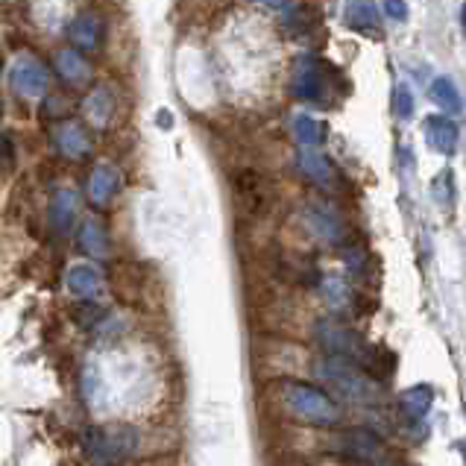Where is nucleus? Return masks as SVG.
Returning <instances> with one entry per match:
<instances>
[{"label": "nucleus", "instance_id": "1", "mask_svg": "<svg viewBox=\"0 0 466 466\" xmlns=\"http://www.w3.org/2000/svg\"><path fill=\"white\" fill-rule=\"evenodd\" d=\"M317 372L331 390L346 399V402H355V405L379 402V384L370 379V372H364L352 361H346V358L329 355L317 364Z\"/></svg>", "mask_w": 466, "mask_h": 466}, {"label": "nucleus", "instance_id": "2", "mask_svg": "<svg viewBox=\"0 0 466 466\" xmlns=\"http://www.w3.org/2000/svg\"><path fill=\"white\" fill-rule=\"evenodd\" d=\"M138 449V431L129 425H95L83 434V451L95 466H121Z\"/></svg>", "mask_w": 466, "mask_h": 466}, {"label": "nucleus", "instance_id": "3", "mask_svg": "<svg viewBox=\"0 0 466 466\" xmlns=\"http://www.w3.org/2000/svg\"><path fill=\"white\" fill-rule=\"evenodd\" d=\"M285 405L297 420L323 425V429L340 420V408L335 405V399L326 390L311 388V384H302V381H285Z\"/></svg>", "mask_w": 466, "mask_h": 466}, {"label": "nucleus", "instance_id": "4", "mask_svg": "<svg viewBox=\"0 0 466 466\" xmlns=\"http://www.w3.org/2000/svg\"><path fill=\"white\" fill-rule=\"evenodd\" d=\"M331 79H335V65H329L319 56H299L290 74V91L299 100L309 103H329Z\"/></svg>", "mask_w": 466, "mask_h": 466}, {"label": "nucleus", "instance_id": "5", "mask_svg": "<svg viewBox=\"0 0 466 466\" xmlns=\"http://www.w3.org/2000/svg\"><path fill=\"white\" fill-rule=\"evenodd\" d=\"M340 449L358 463H367V466H393L390 451L384 449L381 437L372 434L367 429H350L340 437Z\"/></svg>", "mask_w": 466, "mask_h": 466}, {"label": "nucleus", "instance_id": "6", "mask_svg": "<svg viewBox=\"0 0 466 466\" xmlns=\"http://www.w3.org/2000/svg\"><path fill=\"white\" fill-rule=\"evenodd\" d=\"M12 88H15L18 95L26 97V100L45 97L47 68L42 65V59H35L33 53H24V56H18L15 65H12Z\"/></svg>", "mask_w": 466, "mask_h": 466}, {"label": "nucleus", "instance_id": "7", "mask_svg": "<svg viewBox=\"0 0 466 466\" xmlns=\"http://www.w3.org/2000/svg\"><path fill=\"white\" fill-rule=\"evenodd\" d=\"M422 132H425V138H429V144L437 153L451 156V153L458 150L461 129H458L455 121H451V117H446V115H429V117H425V124H422Z\"/></svg>", "mask_w": 466, "mask_h": 466}, {"label": "nucleus", "instance_id": "8", "mask_svg": "<svg viewBox=\"0 0 466 466\" xmlns=\"http://www.w3.org/2000/svg\"><path fill=\"white\" fill-rule=\"evenodd\" d=\"M305 220H309V223H311V229H314L319 238H326V241H331V244H340V241H343L346 223H343V218L338 215L335 208L319 206V203H311L309 208H305Z\"/></svg>", "mask_w": 466, "mask_h": 466}, {"label": "nucleus", "instance_id": "9", "mask_svg": "<svg viewBox=\"0 0 466 466\" xmlns=\"http://www.w3.org/2000/svg\"><path fill=\"white\" fill-rule=\"evenodd\" d=\"M431 405H434V388H431V384H414V388H408L402 396H399V410H402L405 422H410V425L425 422Z\"/></svg>", "mask_w": 466, "mask_h": 466}, {"label": "nucleus", "instance_id": "10", "mask_svg": "<svg viewBox=\"0 0 466 466\" xmlns=\"http://www.w3.org/2000/svg\"><path fill=\"white\" fill-rule=\"evenodd\" d=\"M79 211V194L74 188H59L50 199V226L59 235H71Z\"/></svg>", "mask_w": 466, "mask_h": 466}, {"label": "nucleus", "instance_id": "11", "mask_svg": "<svg viewBox=\"0 0 466 466\" xmlns=\"http://www.w3.org/2000/svg\"><path fill=\"white\" fill-rule=\"evenodd\" d=\"M117 188H121V173H117L112 165H97L95 170H91L88 197H91V203H95L97 208L109 206L112 197L117 194Z\"/></svg>", "mask_w": 466, "mask_h": 466}, {"label": "nucleus", "instance_id": "12", "mask_svg": "<svg viewBox=\"0 0 466 466\" xmlns=\"http://www.w3.org/2000/svg\"><path fill=\"white\" fill-rule=\"evenodd\" d=\"M53 141H56L59 153L68 156V158H83L91 150V141L86 136V129L76 121H62L56 129H53Z\"/></svg>", "mask_w": 466, "mask_h": 466}, {"label": "nucleus", "instance_id": "13", "mask_svg": "<svg viewBox=\"0 0 466 466\" xmlns=\"http://www.w3.org/2000/svg\"><path fill=\"white\" fill-rule=\"evenodd\" d=\"M65 285H68V290L74 297L91 299V297L100 294L103 276L97 268H91V264H74V268H68V273H65Z\"/></svg>", "mask_w": 466, "mask_h": 466}, {"label": "nucleus", "instance_id": "14", "mask_svg": "<svg viewBox=\"0 0 466 466\" xmlns=\"http://www.w3.org/2000/svg\"><path fill=\"white\" fill-rule=\"evenodd\" d=\"M53 65H56V74L68 86H83L86 79L91 76V65L86 62L83 53H76L74 47L56 50V56H53Z\"/></svg>", "mask_w": 466, "mask_h": 466}, {"label": "nucleus", "instance_id": "15", "mask_svg": "<svg viewBox=\"0 0 466 466\" xmlns=\"http://www.w3.org/2000/svg\"><path fill=\"white\" fill-rule=\"evenodd\" d=\"M297 165L305 177L319 185V188H331V185H335V165H331L319 150H299Z\"/></svg>", "mask_w": 466, "mask_h": 466}, {"label": "nucleus", "instance_id": "16", "mask_svg": "<svg viewBox=\"0 0 466 466\" xmlns=\"http://www.w3.org/2000/svg\"><path fill=\"white\" fill-rule=\"evenodd\" d=\"M68 38L74 42V50H95L100 42V21L95 15H79L68 26Z\"/></svg>", "mask_w": 466, "mask_h": 466}, {"label": "nucleus", "instance_id": "17", "mask_svg": "<svg viewBox=\"0 0 466 466\" xmlns=\"http://www.w3.org/2000/svg\"><path fill=\"white\" fill-rule=\"evenodd\" d=\"M290 127H294V136L302 144V150H317L319 144L326 141V132H329L326 124L317 121L314 115H297Z\"/></svg>", "mask_w": 466, "mask_h": 466}, {"label": "nucleus", "instance_id": "18", "mask_svg": "<svg viewBox=\"0 0 466 466\" xmlns=\"http://www.w3.org/2000/svg\"><path fill=\"white\" fill-rule=\"evenodd\" d=\"M79 247H83L88 256L95 258H106L109 256V235H106L103 223H97L95 218H88L79 229Z\"/></svg>", "mask_w": 466, "mask_h": 466}, {"label": "nucleus", "instance_id": "19", "mask_svg": "<svg viewBox=\"0 0 466 466\" xmlns=\"http://www.w3.org/2000/svg\"><path fill=\"white\" fill-rule=\"evenodd\" d=\"M431 100L441 106L443 112H449L446 117L451 115H461L463 112V100H461V91L458 86L451 83L449 76H437L434 83H431Z\"/></svg>", "mask_w": 466, "mask_h": 466}, {"label": "nucleus", "instance_id": "20", "mask_svg": "<svg viewBox=\"0 0 466 466\" xmlns=\"http://www.w3.org/2000/svg\"><path fill=\"white\" fill-rule=\"evenodd\" d=\"M86 115H88V121L91 124H97V127H106L109 124V117H112V109H115V103H112V95L106 88H97V91H91V95L86 97Z\"/></svg>", "mask_w": 466, "mask_h": 466}, {"label": "nucleus", "instance_id": "21", "mask_svg": "<svg viewBox=\"0 0 466 466\" xmlns=\"http://www.w3.org/2000/svg\"><path fill=\"white\" fill-rule=\"evenodd\" d=\"M379 21V9L372 4H350L346 6V24L355 26V30H370Z\"/></svg>", "mask_w": 466, "mask_h": 466}, {"label": "nucleus", "instance_id": "22", "mask_svg": "<svg viewBox=\"0 0 466 466\" xmlns=\"http://www.w3.org/2000/svg\"><path fill=\"white\" fill-rule=\"evenodd\" d=\"M396 112H399V117H414V95H410V88L408 86H399V91H396Z\"/></svg>", "mask_w": 466, "mask_h": 466}, {"label": "nucleus", "instance_id": "23", "mask_svg": "<svg viewBox=\"0 0 466 466\" xmlns=\"http://www.w3.org/2000/svg\"><path fill=\"white\" fill-rule=\"evenodd\" d=\"M326 297L335 302V305H343L346 297H350V290H346V282L343 279H335L331 276V282H326Z\"/></svg>", "mask_w": 466, "mask_h": 466}, {"label": "nucleus", "instance_id": "24", "mask_svg": "<svg viewBox=\"0 0 466 466\" xmlns=\"http://www.w3.org/2000/svg\"><path fill=\"white\" fill-rule=\"evenodd\" d=\"M381 12H384V15H388L390 21H405L408 6H405V4H396V0H388V4H381Z\"/></svg>", "mask_w": 466, "mask_h": 466}, {"label": "nucleus", "instance_id": "25", "mask_svg": "<svg viewBox=\"0 0 466 466\" xmlns=\"http://www.w3.org/2000/svg\"><path fill=\"white\" fill-rule=\"evenodd\" d=\"M0 115H4V106H0Z\"/></svg>", "mask_w": 466, "mask_h": 466}]
</instances>
